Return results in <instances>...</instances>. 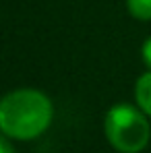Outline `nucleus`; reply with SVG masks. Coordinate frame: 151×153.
<instances>
[{"label":"nucleus","instance_id":"1","mask_svg":"<svg viewBox=\"0 0 151 153\" xmlns=\"http://www.w3.org/2000/svg\"><path fill=\"white\" fill-rule=\"evenodd\" d=\"M54 118L50 97L37 89H15L0 100V132L8 139L31 141L44 134Z\"/></svg>","mask_w":151,"mask_h":153},{"label":"nucleus","instance_id":"2","mask_svg":"<svg viewBox=\"0 0 151 153\" xmlns=\"http://www.w3.org/2000/svg\"><path fill=\"white\" fill-rule=\"evenodd\" d=\"M103 132L108 143L120 153H141L151 139L149 116L130 103H116L106 112Z\"/></svg>","mask_w":151,"mask_h":153},{"label":"nucleus","instance_id":"3","mask_svg":"<svg viewBox=\"0 0 151 153\" xmlns=\"http://www.w3.org/2000/svg\"><path fill=\"white\" fill-rule=\"evenodd\" d=\"M135 102L151 118V71H145L135 83Z\"/></svg>","mask_w":151,"mask_h":153},{"label":"nucleus","instance_id":"4","mask_svg":"<svg viewBox=\"0 0 151 153\" xmlns=\"http://www.w3.org/2000/svg\"><path fill=\"white\" fill-rule=\"evenodd\" d=\"M126 10L137 21H151V0H126Z\"/></svg>","mask_w":151,"mask_h":153},{"label":"nucleus","instance_id":"5","mask_svg":"<svg viewBox=\"0 0 151 153\" xmlns=\"http://www.w3.org/2000/svg\"><path fill=\"white\" fill-rule=\"evenodd\" d=\"M141 58H143V64L147 66V71H151V35L141 46Z\"/></svg>","mask_w":151,"mask_h":153},{"label":"nucleus","instance_id":"6","mask_svg":"<svg viewBox=\"0 0 151 153\" xmlns=\"http://www.w3.org/2000/svg\"><path fill=\"white\" fill-rule=\"evenodd\" d=\"M0 153H15V147L10 145V141L4 132L0 134Z\"/></svg>","mask_w":151,"mask_h":153}]
</instances>
